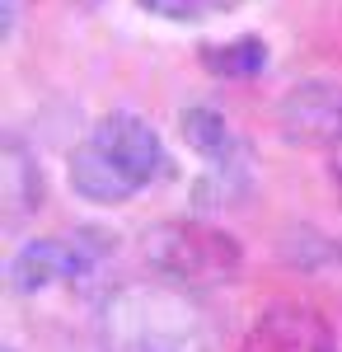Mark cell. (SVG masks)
I'll return each mask as SVG.
<instances>
[{"label":"cell","mask_w":342,"mask_h":352,"mask_svg":"<svg viewBox=\"0 0 342 352\" xmlns=\"http://www.w3.org/2000/svg\"><path fill=\"white\" fill-rule=\"evenodd\" d=\"M146 263L179 282V287H216V282H230L244 263L239 244L202 221H164L146 235Z\"/></svg>","instance_id":"cell-1"},{"label":"cell","mask_w":342,"mask_h":352,"mask_svg":"<svg viewBox=\"0 0 342 352\" xmlns=\"http://www.w3.org/2000/svg\"><path fill=\"white\" fill-rule=\"evenodd\" d=\"M108 254L104 235H66V240H28L10 258V292L38 296L66 277H84Z\"/></svg>","instance_id":"cell-2"},{"label":"cell","mask_w":342,"mask_h":352,"mask_svg":"<svg viewBox=\"0 0 342 352\" xmlns=\"http://www.w3.org/2000/svg\"><path fill=\"white\" fill-rule=\"evenodd\" d=\"M277 122H282V136L290 146L342 151V85L338 80L295 85L277 109Z\"/></svg>","instance_id":"cell-3"},{"label":"cell","mask_w":342,"mask_h":352,"mask_svg":"<svg viewBox=\"0 0 342 352\" xmlns=\"http://www.w3.org/2000/svg\"><path fill=\"white\" fill-rule=\"evenodd\" d=\"M89 141L127 174V184L136 192L150 188L155 179H164V169H169V155H164L159 132L146 118H136V113H108L104 122L89 132Z\"/></svg>","instance_id":"cell-4"},{"label":"cell","mask_w":342,"mask_h":352,"mask_svg":"<svg viewBox=\"0 0 342 352\" xmlns=\"http://www.w3.org/2000/svg\"><path fill=\"white\" fill-rule=\"evenodd\" d=\"M239 352H338L328 324L305 305H272L258 324L249 329Z\"/></svg>","instance_id":"cell-5"},{"label":"cell","mask_w":342,"mask_h":352,"mask_svg":"<svg viewBox=\"0 0 342 352\" xmlns=\"http://www.w3.org/2000/svg\"><path fill=\"white\" fill-rule=\"evenodd\" d=\"M183 136L197 155L211 160V184L220 188V202H225L235 192V179H244V160H249L239 136L216 109H183Z\"/></svg>","instance_id":"cell-6"},{"label":"cell","mask_w":342,"mask_h":352,"mask_svg":"<svg viewBox=\"0 0 342 352\" xmlns=\"http://www.w3.org/2000/svg\"><path fill=\"white\" fill-rule=\"evenodd\" d=\"M71 188H76L84 202H99V207H117V202L136 197V188L127 184V174L108 160L89 136L71 151Z\"/></svg>","instance_id":"cell-7"},{"label":"cell","mask_w":342,"mask_h":352,"mask_svg":"<svg viewBox=\"0 0 342 352\" xmlns=\"http://www.w3.org/2000/svg\"><path fill=\"white\" fill-rule=\"evenodd\" d=\"M0 192H5V207H10V221H19L24 212L38 207L43 197V184H38V164H28L24 146L10 141L5 146V164H0Z\"/></svg>","instance_id":"cell-8"},{"label":"cell","mask_w":342,"mask_h":352,"mask_svg":"<svg viewBox=\"0 0 342 352\" xmlns=\"http://www.w3.org/2000/svg\"><path fill=\"white\" fill-rule=\"evenodd\" d=\"M202 61L216 76H253L267 66V47L258 38H239L230 47H202Z\"/></svg>","instance_id":"cell-9"},{"label":"cell","mask_w":342,"mask_h":352,"mask_svg":"<svg viewBox=\"0 0 342 352\" xmlns=\"http://www.w3.org/2000/svg\"><path fill=\"white\" fill-rule=\"evenodd\" d=\"M113 352H187V348H183L179 333L150 324V320H136V324H127L122 333H117Z\"/></svg>","instance_id":"cell-10"},{"label":"cell","mask_w":342,"mask_h":352,"mask_svg":"<svg viewBox=\"0 0 342 352\" xmlns=\"http://www.w3.org/2000/svg\"><path fill=\"white\" fill-rule=\"evenodd\" d=\"M211 5H220V0H141V10H150L159 19H202Z\"/></svg>","instance_id":"cell-11"},{"label":"cell","mask_w":342,"mask_h":352,"mask_svg":"<svg viewBox=\"0 0 342 352\" xmlns=\"http://www.w3.org/2000/svg\"><path fill=\"white\" fill-rule=\"evenodd\" d=\"M0 14H5V24H0V33L10 38V33H14V24H19V14H24V0H5V5H0Z\"/></svg>","instance_id":"cell-12"}]
</instances>
